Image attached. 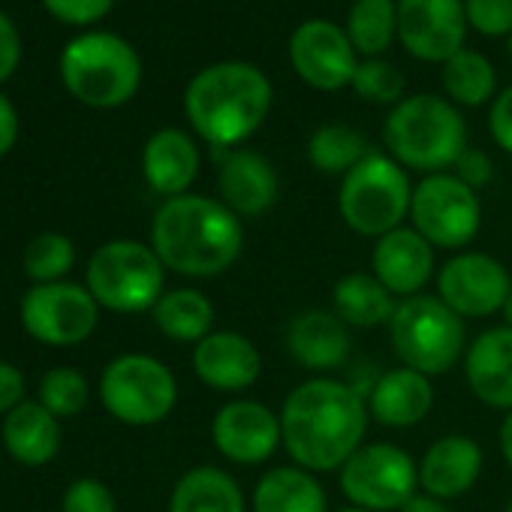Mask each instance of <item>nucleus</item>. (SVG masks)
I'll use <instances>...</instances> for the list:
<instances>
[{
  "instance_id": "nucleus-24",
  "label": "nucleus",
  "mask_w": 512,
  "mask_h": 512,
  "mask_svg": "<svg viewBox=\"0 0 512 512\" xmlns=\"http://www.w3.org/2000/svg\"><path fill=\"white\" fill-rule=\"evenodd\" d=\"M142 172L154 193L172 199L190 193V184L199 175V148L193 136L178 127L157 130L142 151Z\"/></svg>"
},
{
  "instance_id": "nucleus-21",
  "label": "nucleus",
  "mask_w": 512,
  "mask_h": 512,
  "mask_svg": "<svg viewBox=\"0 0 512 512\" xmlns=\"http://www.w3.org/2000/svg\"><path fill=\"white\" fill-rule=\"evenodd\" d=\"M287 350L305 371L329 374L350 359V326L332 308L302 311L287 329Z\"/></svg>"
},
{
  "instance_id": "nucleus-28",
  "label": "nucleus",
  "mask_w": 512,
  "mask_h": 512,
  "mask_svg": "<svg viewBox=\"0 0 512 512\" xmlns=\"http://www.w3.org/2000/svg\"><path fill=\"white\" fill-rule=\"evenodd\" d=\"M395 308V296L374 278V272H350L332 290V311L350 329L389 326Z\"/></svg>"
},
{
  "instance_id": "nucleus-44",
  "label": "nucleus",
  "mask_w": 512,
  "mask_h": 512,
  "mask_svg": "<svg viewBox=\"0 0 512 512\" xmlns=\"http://www.w3.org/2000/svg\"><path fill=\"white\" fill-rule=\"evenodd\" d=\"M398 512H452V509H449L446 500L431 497V494H425V491H416Z\"/></svg>"
},
{
  "instance_id": "nucleus-23",
  "label": "nucleus",
  "mask_w": 512,
  "mask_h": 512,
  "mask_svg": "<svg viewBox=\"0 0 512 512\" xmlns=\"http://www.w3.org/2000/svg\"><path fill=\"white\" fill-rule=\"evenodd\" d=\"M365 404L374 422L386 428H413L431 413L434 386H431V377L401 365V368L383 371L374 380Z\"/></svg>"
},
{
  "instance_id": "nucleus-29",
  "label": "nucleus",
  "mask_w": 512,
  "mask_h": 512,
  "mask_svg": "<svg viewBox=\"0 0 512 512\" xmlns=\"http://www.w3.org/2000/svg\"><path fill=\"white\" fill-rule=\"evenodd\" d=\"M154 323L175 344H199L214 332V305L205 293L181 287L160 296L154 305Z\"/></svg>"
},
{
  "instance_id": "nucleus-38",
  "label": "nucleus",
  "mask_w": 512,
  "mask_h": 512,
  "mask_svg": "<svg viewBox=\"0 0 512 512\" xmlns=\"http://www.w3.org/2000/svg\"><path fill=\"white\" fill-rule=\"evenodd\" d=\"M43 4L64 25H94L112 10L115 0H43Z\"/></svg>"
},
{
  "instance_id": "nucleus-46",
  "label": "nucleus",
  "mask_w": 512,
  "mask_h": 512,
  "mask_svg": "<svg viewBox=\"0 0 512 512\" xmlns=\"http://www.w3.org/2000/svg\"><path fill=\"white\" fill-rule=\"evenodd\" d=\"M503 320H506V326L512 329V290H509V296H506V305H503Z\"/></svg>"
},
{
  "instance_id": "nucleus-7",
  "label": "nucleus",
  "mask_w": 512,
  "mask_h": 512,
  "mask_svg": "<svg viewBox=\"0 0 512 512\" xmlns=\"http://www.w3.org/2000/svg\"><path fill=\"white\" fill-rule=\"evenodd\" d=\"M392 350L404 368L425 377L446 374L467 353L464 320L440 302V296H410L401 299L389 320Z\"/></svg>"
},
{
  "instance_id": "nucleus-9",
  "label": "nucleus",
  "mask_w": 512,
  "mask_h": 512,
  "mask_svg": "<svg viewBox=\"0 0 512 512\" xmlns=\"http://www.w3.org/2000/svg\"><path fill=\"white\" fill-rule=\"evenodd\" d=\"M103 407L124 425H157L163 422L178 401L175 374L154 356L124 353L112 359L100 377Z\"/></svg>"
},
{
  "instance_id": "nucleus-19",
  "label": "nucleus",
  "mask_w": 512,
  "mask_h": 512,
  "mask_svg": "<svg viewBox=\"0 0 512 512\" xmlns=\"http://www.w3.org/2000/svg\"><path fill=\"white\" fill-rule=\"evenodd\" d=\"M217 190H220V202L238 217H260L269 208H275L281 181L269 157L250 148H232L223 151Z\"/></svg>"
},
{
  "instance_id": "nucleus-31",
  "label": "nucleus",
  "mask_w": 512,
  "mask_h": 512,
  "mask_svg": "<svg viewBox=\"0 0 512 512\" xmlns=\"http://www.w3.org/2000/svg\"><path fill=\"white\" fill-rule=\"evenodd\" d=\"M443 88L449 94V103L473 109L494 97L497 73L485 55L473 49H461L443 64Z\"/></svg>"
},
{
  "instance_id": "nucleus-32",
  "label": "nucleus",
  "mask_w": 512,
  "mask_h": 512,
  "mask_svg": "<svg viewBox=\"0 0 512 512\" xmlns=\"http://www.w3.org/2000/svg\"><path fill=\"white\" fill-rule=\"evenodd\" d=\"M371 154L365 136L350 124H323L308 139V160L323 175H347Z\"/></svg>"
},
{
  "instance_id": "nucleus-20",
  "label": "nucleus",
  "mask_w": 512,
  "mask_h": 512,
  "mask_svg": "<svg viewBox=\"0 0 512 512\" xmlns=\"http://www.w3.org/2000/svg\"><path fill=\"white\" fill-rule=\"evenodd\" d=\"M464 377L476 401L512 410V329L494 326L476 335L464 353Z\"/></svg>"
},
{
  "instance_id": "nucleus-26",
  "label": "nucleus",
  "mask_w": 512,
  "mask_h": 512,
  "mask_svg": "<svg viewBox=\"0 0 512 512\" xmlns=\"http://www.w3.org/2000/svg\"><path fill=\"white\" fill-rule=\"evenodd\" d=\"M253 512H326V491L317 482V473L287 464L272 467L260 476L250 497Z\"/></svg>"
},
{
  "instance_id": "nucleus-1",
  "label": "nucleus",
  "mask_w": 512,
  "mask_h": 512,
  "mask_svg": "<svg viewBox=\"0 0 512 512\" xmlns=\"http://www.w3.org/2000/svg\"><path fill=\"white\" fill-rule=\"evenodd\" d=\"M371 413L365 398L335 377L296 386L281 407V437L293 464L311 473L341 470L365 443Z\"/></svg>"
},
{
  "instance_id": "nucleus-13",
  "label": "nucleus",
  "mask_w": 512,
  "mask_h": 512,
  "mask_svg": "<svg viewBox=\"0 0 512 512\" xmlns=\"http://www.w3.org/2000/svg\"><path fill=\"white\" fill-rule=\"evenodd\" d=\"M509 290L512 281L503 263L482 250H461L437 272V296L461 320L503 314Z\"/></svg>"
},
{
  "instance_id": "nucleus-4",
  "label": "nucleus",
  "mask_w": 512,
  "mask_h": 512,
  "mask_svg": "<svg viewBox=\"0 0 512 512\" xmlns=\"http://www.w3.org/2000/svg\"><path fill=\"white\" fill-rule=\"evenodd\" d=\"M383 139L389 157L404 169L416 172H443L452 169L455 160L467 148V124L455 103L437 94H413L392 106Z\"/></svg>"
},
{
  "instance_id": "nucleus-12",
  "label": "nucleus",
  "mask_w": 512,
  "mask_h": 512,
  "mask_svg": "<svg viewBox=\"0 0 512 512\" xmlns=\"http://www.w3.org/2000/svg\"><path fill=\"white\" fill-rule=\"evenodd\" d=\"M100 320V305L79 284H37L22 299L25 332L49 347H76L91 338Z\"/></svg>"
},
{
  "instance_id": "nucleus-34",
  "label": "nucleus",
  "mask_w": 512,
  "mask_h": 512,
  "mask_svg": "<svg viewBox=\"0 0 512 512\" xmlns=\"http://www.w3.org/2000/svg\"><path fill=\"white\" fill-rule=\"evenodd\" d=\"M40 404L58 416V419H73L85 410L88 404V380L76 368H52L43 383H40Z\"/></svg>"
},
{
  "instance_id": "nucleus-33",
  "label": "nucleus",
  "mask_w": 512,
  "mask_h": 512,
  "mask_svg": "<svg viewBox=\"0 0 512 512\" xmlns=\"http://www.w3.org/2000/svg\"><path fill=\"white\" fill-rule=\"evenodd\" d=\"M76 266V247L61 232H43L28 244L25 272L37 284H58Z\"/></svg>"
},
{
  "instance_id": "nucleus-3",
  "label": "nucleus",
  "mask_w": 512,
  "mask_h": 512,
  "mask_svg": "<svg viewBox=\"0 0 512 512\" xmlns=\"http://www.w3.org/2000/svg\"><path fill=\"white\" fill-rule=\"evenodd\" d=\"M272 100V82L260 67L247 61H220L190 79L184 112L196 136L223 154L266 124Z\"/></svg>"
},
{
  "instance_id": "nucleus-2",
  "label": "nucleus",
  "mask_w": 512,
  "mask_h": 512,
  "mask_svg": "<svg viewBox=\"0 0 512 512\" xmlns=\"http://www.w3.org/2000/svg\"><path fill=\"white\" fill-rule=\"evenodd\" d=\"M151 247L166 269L184 278H217L238 263L244 226L220 199L184 193L157 208Z\"/></svg>"
},
{
  "instance_id": "nucleus-6",
  "label": "nucleus",
  "mask_w": 512,
  "mask_h": 512,
  "mask_svg": "<svg viewBox=\"0 0 512 512\" xmlns=\"http://www.w3.org/2000/svg\"><path fill=\"white\" fill-rule=\"evenodd\" d=\"M413 184L407 169L389 154L371 151L341 178L338 208L344 223L365 238H383L410 217Z\"/></svg>"
},
{
  "instance_id": "nucleus-16",
  "label": "nucleus",
  "mask_w": 512,
  "mask_h": 512,
  "mask_svg": "<svg viewBox=\"0 0 512 512\" xmlns=\"http://www.w3.org/2000/svg\"><path fill=\"white\" fill-rule=\"evenodd\" d=\"M464 0H398V40L416 61L446 64L464 49Z\"/></svg>"
},
{
  "instance_id": "nucleus-40",
  "label": "nucleus",
  "mask_w": 512,
  "mask_h": 512,
  "mask_svg": "<svg viewBox=\"0 0 512 512\" xmlns=\"http://www.w3.org/2000/svg\"><path fill=\"white\" fill-rule=\"evenodd\" d=\"M488 130H491V139L506 154H512V85L494 97L491 112H488Z\"/></svg>"
},
{
  "instance_id": "nucleus-11",
  "label": "nucleus",
  "mask_w": 512,
  "mask_h": 512,
  "mask_svg": "<svg viewBox=\"0 0 512 512\" xmlns=\"http://www.w3.org/2000/svg\"><path fill=\"white\" fill-rule=\"evenodd\" d=\"M341 491L359 509H401L419 491V464L395 443H362L341 467Z\"/></svg>"
},
{
  "instance_id": "nucleus-8",
  "label": "nucleus",
  "mask_w": 512,
  "mask_h": 512,
  "mask_svg": "<svg viewBox=\"0 0 512 512\" xmlns=\"http://www.w3.org/2000/svg\"><path fill=\"white\" fill-rule=\"evenodd\" d=\"M166 266L151 244L115 238L100 244L88 263V290L100 308L118 314L154 311L163 296Z\"/></svg>"
},
{
  "instance_id": "nucleus-49",
  "label": "nucleus",
  "mask_w": 512,
  "mask_h": 512,
  "mask_svg": "<svg viewBox=\"0 0 512 512\" xmlns=\"http://www.w3.org/2000/svg\"><path fill=\"white\" fill-rule=\"evenodd\" d=\"M509 55H512V37H509Z\"/></svg>"
},
{
  "instance_id": "nucleus-17",
  "label": "nucleus",
  "mask_w": 512,
  "mask_h": 512,
  "mask_svg": "<svg viewBox=\"0 0 512 512\" xmlns=\"http://www.w3.org/2000/svg\"><path fill=\"white\" fill-rule=\"evenodd\" d=\"M193 371L214 392H244L263 374V356L256 344L232 329L205 335L193 347Z\"/></svg>"
},
{
  "instance_id": "nucleus-15",
  "label": "nucleus",
  "mask_w": 512,
  "mask_h": 512,
  "mask_svg": "<svg viewBox=\"0 0 512 512\" xmlns=\"http://www.w3.org/2000/svg\"><path fill=\"white\" fill-rule=\"evenodd\" d=\"M211 443L226 461L256 467L269 461L278 452V446H284L281 413H275L263 401L235 398L214 413Z\"/></svg>"
},
{
  "instance_id": "nucleus-47",
  "label": "nucleus",
  "mask_w": 512,
  "mask_h": 512,
  "mask_svg": "<svg viewBox=\"0 0 512 512\" xmlns=\"http://www.w3.org/2000/svg\"><path fill=\"white\" fill-rule=\"evenodd\" d=\"M338 512H371V509H359V506H347V509H338Z\"/></svg>"
},
{
  "instance_id": "nucleus-10",
  "label": "nucleus",
  "mask_w": 512,
  "mask_h": 512,
  "mask_svg": "<svg viewBox=\"0 0 512 512\" xmlns=\"http://www.w3.org/2000/svg\"><path fill=\"white\" fill-rule=\"evenodd\" d=\"M410 223L434 250H464L479 235L482 205L461 178L434 172L413 187Z\"/></svg>"
},
{
  "instance_id": "nucleus-27",
  "label": "nucleus",
  "mask_w": 512,
  "mask_h": 512,
  "mask_svg": "<svg viewBox=\"0 0 512 512\" xmlns=\"http://www.w3.org/2000/svg\"><path fill=\"white\" fill-rule=\"evenodd\" d=\"M169 512H247L241 485L220 467L187 470L169 497Z\"/></svg>"
},
{
  "instance_id": "nucleus-5",
  "label": "nucleus",
  "mask_w": 512,
  "mask_h": 512,
  "mask_svg": "<svg viewBox=\"0 0 512 512\" xmlns=\"http://www.w3.org/2000/svg\"><path fill=\"white\" fill-rule=\"evenodd\" d=\"M64 85L76 100L94 109H115L133 100L142 82L136 49L118 34H82L61 55Z\"/></svg>"
},
{
  "instance_id": "nucleus-48",
  "label": "nucleus",
  "mask_w": 512,
  "mask_h": 512,
  "mask_svg": "<svg viewBox=\"0 0 512 512\" xmlns=\"http://www.w3.org/2000/svg\"><path fill=\"white\" fill-rule=\"evenodd\" d=\"M506 512H512V500H509V503H506Z\"/></svg>"
},
{
  "instance_id": "nucleus-39",
  "label": "nucleus",
  "mask_w": 512,
  "mask_h": 512,
  "mask_svg": "<svg viewBox=\"0 0 512 512\" xmlns=\"http://www.w3.org/2000/svg\"><path fill=\"white\" fill-rule=\"evenodd\" d=\"M452 169H455L452 175L461 178L470 190H479V187L491 184V178H494V163H491V157H488L485 151H479V148H464V154L455 160Z\"/></svg>"
},
{
  "instance_id": "nucleus-22",
  "label": "nucleus",
  "mask_w": 512,
  "mask_h": 512,
  "mask_svg": "<svg viewBox=\"0 0 512 512\" xmlns=\"http://www.w3.org/2000/svg\"><path fill=\"white\" fill-rule=\"evenodd\" d=\"M482 473V446L467 434H446L434 440L419 461V488L440 500L467 494Z\"/></svg>"
},
{
  "instance_id": "nucleus-35",
  "label": "nucleus",
  "mask_w": 512,
  "mask_h": 512,
  "mask_svg": "<svg viewBox=\"0 0 512 512\" xmlns=\"http://www.w3.org/2000/svg\"><path fill=\"white\" fill-rule=\"evenodd\" d=\"M350 88L377 106H398L404 100V76L383 58H362Z\"/></svg>"
},
{
  "instance_id": "nucleus-30",
  "label": "nucleus",
  "mask_w": 512,
  "mask_h": 512,
  "mask_svg": "<svg viewBox=\"0 0 512 512\" xmlns=\"http://www.w3.org/2000/svg\"><path fill=\"white\" fill-rule=\"evenodd\" d=\"M344 31L359 58H380L398 37V4L395 0H353Z\"/></svg>"
},
{
  "instance_id": "nucleus-18",
  "label": "nucleus",
  "mask_w": 512,
  "mask_h": 512,
  "mask_svg": "<svg viewBox=\"0 0 512 512\" xmlns=\"http://www.w3.org/2000/svg\"><path fill=\"white\" fill-rule=\"evenodd\" d=\"M371 272L395 299L419 296L434 275V247L413 226H398L377 238Z\"/></svg>"
},
{
  "instance_id": "nucleus-14",
  "label": "nucleus",
  "mask_w": 512,
  "mask_h": 512,
  "mask_svg": "<svg viewBox=\"0 0 512 512\" xmlns=\"http://www.w3.org/2000/svg\"><path fill=\"white\" fill-rule=\"evenodd\" d=\"M290 64L305 85L332 94L353 85L359 55L341 25L329 19H311L302 22L290 37Z\"/></svg>"
},
{
  "instance_id": "nucleus-43",
  "label": "nucleus",
  "mask_w": 512,
  "mask_h": 512,
  "mask_svg": "<svg viewBox=\"0 0 512 512\" xmlns=\"http://www.w3.org/2000/svg\"><path fill=\"white\" fill-rule=\"evenodd\" d=\"M16 139H19V115L13 109V103L0 94V157L10 154Z\"/></svg>"
},
{
  "instance_id": "nucleus-45",
  "label": "nucleus",
  "mask_w": 512,
  "mask_h": 512,
  "mask_svg": "<svg viewBox=\"0 0 512 512\" xmlns=\"http://www.w3.org/2000/svg\"><path fill=\"white\" fill-rule=\"evenodd\" d=\"M497 440H500V455H503V461H506V464H509V470H512V410L503 416Z\"/></svg>"
},
{
  "instance_id": "nucleus-42",
  "label": "nucleus",
  "mask_w": 512,
  "mask_h": 512,
  "mask_svg": "<svg viewBox=\"0 0 512 512\" xmlns=\"http://www.w3.org/2000/svg\"><path fill=\"white\" fill-rule=\"evenodd\" d=\"M22 398H25V374L16 365L0 359V413L7 416L10 410H16Z\"/></svg>"
},
{
  "instance_id": "nucleus-36",
  "label": "nucleus",
  "mask_w": 512,
  "mask_h": 512,
  "mask_svg": "<svg viewBox=\"0 0 512 512\" xmlns=\"http://www.w3.org/2000/svg\"><path fill=\"white\" fill-rule=\"evenodd\" d=\"M464 16L482 37H512V0H464Z\"/></svg>"
},
{
  "instance_id": "nucleus-37",
  "label": "nucleus",
  "mask_w": 512,
  "mask_h": 512,
  "mask_svg": "<svg viewBox=\"0 0 512 512\" xmlns=\"http://www.w3.org/2000/svg\"><path fill=\"white\" fill-rule=\"evenodd\" d=\"M64 512H118L115 494L109 491V485H103L94 476L76 479L67 491H64Z\"/></svg>"
},
{
  "instance_id": "nucleus-25",
  "label": "nucleus",
  "mask_w": 512,
  "mask_h": 512,
  "mask_svg": "<svg viewBox=\"0 0 512 512\" xmlns=\"http://www.w3.org/2000/svg\"><path fill=\"white\" fill-rule=\"evenodd\" d=\"M4 446L25 467L49 464L61 449V425L40 401H22L4 419Z\"/></svg>"
},
{
  "instance_id": "nucleus-41",
  "label": "nucleus",
  "mask_w": 512,
  "mask_h": 512,
  "mask_svg": "<svg viewBox=\"0 0 512 512\" xmlns=\"http://www.w3.org/2000/svg\"><path fill=\"white\" fill-rule=\"evenodd\" d=\"M22 58V40L7 13H0V82H7Z\"/></svg>"
}]
</instances>
